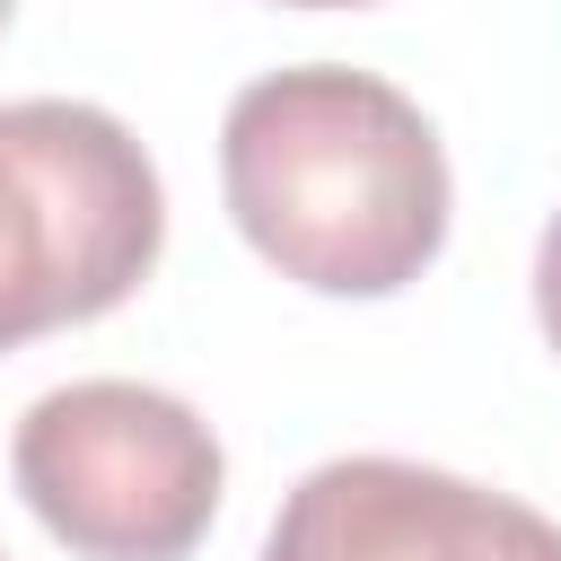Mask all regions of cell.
Wrapping results in <instances>:
<instances>
[{
  "label": "cell",
  "mask_w": 561,
  "mask_h": 561,
  "mask_svg": "<svg viewBox=\"0 0 561 561\" xmlns=\"http://www.w3.org/2000/svg\"><path fill=\"white\" fill-rule=\"evenodd\" d=\"M219 184L245 245L316 298H394L447 245V149L430 114L351 61H298L237 88Z\"/></svg>",
  "instance_id": "1"
},
{
  "label": "cell",
  "mask_w": 561,
  "mask_h": 561,
  "mask_svg": "<svg viewBox=\"0 0 561 561\" xmlns=\"http://www.w3.org/2000/svg\"><path fill=\"white\" fill-rule=\"evenodd\" d=\"M158 245V167L105 105H0V351L114 316L149 280Z\"/></svg>",
  "instance_id": "2"
},
{
  "label": "cell",
  "mask_w": 561,
  "mask_h": 561,
  "mask_svg": "<svg viewBox=\"0 0 561 561\" xmlns=\"http://www.w3.org/2000/svg\"><path fill=\"white\" fill-rule=\"evenodd\" d=\"M18 500L79 561H184L228 491V456L184 394L79 377L26 403L9 438Z\"/></svg>",
  "instance_id": "3"
},
{
  "label": "cell",
  "mask_w": 561,
  "mask_h": 561,
  "mask_svg": "<svg viewBox=\"0 0 561 561\" xmlns=\"http://www.w3.org/2000/svg\"><path fill=\"white\" fill-rule=\"evenodd\" d=\"M263 561H561V526L412 456H333L280 500Z\"/></svg>",
  "instance_id": "4"
},
{
  "label": "cell",
  "mask_w": 561,
  "mask_h": 561,
  "mask_svg": "<svg viewBox=\"0 0 561 561\" xmlns=\"http://www.w3.org/2000/svg\"><path fill=\"white\" fill-rule=\"evenodd\" d=\"M535 324H543V342L561 351V210H552L543 237H535Z\"/></svg>",
  "instance_id": "5"
},
{
  "label": "cell",
  "mask_w": 561,
  "mask_h": 561,
  "mask_svg": "<svg viewBox=\"0 0 561 561\" xmlns=\"http://www.w3.org/2000/svg\"><path fill=\"white\" fill-rule=\"evenodd\" d=\"M280 9H359V0H280Z\"/></svg>",
  "instance_id": "6"
},
{
  "label": "cell",
  "mask_w": 561,
  "mask_h": 561,
  "mask_svg": "<svg viewBox=\"0 0 561 561\" xmlns=\"http://www.w3.org/2000/svg\"><path fill=\"white\" fill-rule=\"evenodd\" d=\"M9 9H18V0H0V26H9Z\"/></svg>",
  "instance_id": "7"
},
{
  "label": "cell",
  "mask_w": 561,
  "mask_h": 561,
  "mask_svg": "<svg viewBox=\"0 0 561 561\" xmlns=\"http://www.w3.org/2000/svg\"><path fill=\"white\" fill-rule=\"evenodd\" d=\"M0 561H9V552H0Z\"/></svg>",
  "instance_id": "8"
}]
</instances>
